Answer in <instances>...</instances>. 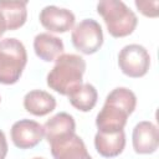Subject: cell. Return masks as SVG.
<instances>
[{
	"instance_id": "cell-1",
	"label": "cell",
	"mask_w": 159,
	"mask_h": 159,
	"mask_svg": "<svg viewBox=\"0 0 159 159\" xmlns=\"http://www.w3.org/2000/svg\"><path fill=\"white\" fill-rule=\"evenodd\" d=\"M137 106L135 94L125 88H114L106 98L104 106L99 111L96 118V125L98 132L114 133L123 130L128 116L133 113Z\"/></svg>"
},
{
	"instance_id": "cell-2",
	"label": "cell",
	"mask_w": 159,
	"mask_h": 159,
	"mask_svg": "<svg viewBox=\"0 0 159 159\" xmlns=\"http://www.w3.org/2000/svg\"><path fill=\"white\" fill-rule=\"evenodd\" d=\"M55 61V66L47 75V86L62 96H68L83 84L86 61L73 53H62Z\"/></svg>"
},
{
	"instance_id": "cell-3",
	"label": "cell",
	"mask_w": 159,
	"mask_h": 159,
	"mask_svg": "<svg viewBox=\"0 0 159 159\" xmlns=\"http://www.w3.org/2000/svg\"><path fill=\"white\" fill-rule=\"evenodd\" d=\"M97 11L103 17L107 30L113 37H125L137 27V15L123 1H99L97 4Z\"/></svg>"
},
{
	"instance_id": "cell-4",
	"label": "cell",
	"mask_w": 159,
	"mask_h": 159,
	"mask_svg": "<svg viewBox=\"0 0 159 159\" xmlns=\"http://www.w3.org/2000/svg\"><path fill=\"white\" fill-rule=\"evenodd\" d=\"M27 62V53L24 43L14 37L0 41V83H16Z\"/></svg>"
},
{
	"instance_id": "cell-5",
	"label": "cell",
	"mask_w": 159,
	"mask_h": 159,
	"mask_svg": "<svg viewBox=\"0 0 159 159\" xmlns=\"http://www.w3.org/2000/svg\"><path fill=\"white\" fill-rule=\"evenodd\" d=\"M71 40L76 50L84 55H92L97 52L103 43V31L96 20L84 19L72 30Z\"/></svg>"
},
{
	"instance_id": "cell-6",
	"label": "cell",
	"mask_w": 159,
	"mask_h": 159,
	"mask_svg": "<svg viewBox=\"0 0 159 159\" xmlns=\"http://www.w3.org/2000/svg\"><path fill=\"white\" fill-rule=\"evenodd\" d=\"M118 65L125 76L139 78L147 75L150 66V56L145 47L138 43H130L119 51Z\"/></svg>"
},
{
	"instance_id": "cell-7",
	"label": "cell",
	"mask_w": 159,
	"mask_h": 159,
	"mask_svg": "<svg viewBox=\"0 0 159 159\" xmlns=\"http://www.w3.org/2000/svg\"><path fill=\"white\" fill-rule=\"evenodd\" d=\"M12 143L20 149H30L36 147L42 138L43 127L31 119H20L15 122L10 130Z\"/></svg>"
},
{
	"instance_id": "cell-8",
	"label": "cell",
	"mask_w": 159,
	"mask_h": 159,
	"mask_svg": "<svg viewBox=\"0 0 159 159\" xmlns=\"http://www.w3.org/2000/svg\"><path fill=\"white\" fill-rule=\"evenodd\" d=\"M75 20L72 11L55 5L45 6L40 12V22L50 32H67L73 27Z\"/></svg>"
},
{
	"instance_id": "cell-9",
	"label": "cell",
	"mask_w": 159,
	"mask_h": 159,
	"mask_svg": "<svg viewBox=\"0 0 159 159\" xmlns=\"http://www.w3.org/2000/svg\"><path fill=\"white\" fill-rule=\"evenodd\" d=\"M133 148L138 154H150L158 149L159 133L155 124L148 120L139 122L132 134Z\"/></svg>"
},
{
	"instance_id": "cell-10",
	"label": "cell",
	"mask_w": 159,
	"mask_h": 159,
	"mask_svg": "<svg viewBox=\"0 0 159 159\" xmlns=\"http://www.w3.org/2000/svg\"><path fill=\"white\" fill-rule=\"evenodd\" d=\"M75 119L71 114L66 112H60L55 114L43 124V134L48 144H52L55 142H58L75 134Z\"/></svg>"
},
{
	"instance_id": "cell-11",
	"label": "cell",
	"mask_w": 159,
	"mask_h": 159,
	"mask_svg": "<svg viewBox=\"0 0 159 159\" xmlns=\"http://www.w3.org/2000/svg\"><path fill=\"white\" fill-rule=\"evenodd\" d=\"M50 145L55 159H92L83 140L76 133Z\"/></svg>"
},
{
	"instance_id": "cell-12",
	"label": "cell",
	"mask_w": 159,
	"mask_h": 159,
	"mask_svg": "<svg viewBox=\"0 0 159 159\" xmlns=\"http://www.w3.org/2000/svg\"><path fill=\"white\" fill-rule=\"evenodd\" d=\"M94 147L97 153L104 158H113L119 155L125 147L124 130L114 133L97 132L94 135Z\"/></svg>"
},
{
	"instance_id": "cell-13",
	"label": "cell",
	"mask_w": 159,
	"mask_h": 159,
	"mask_svg": "<svg viewBox=\"0 0 159 159\" xmlns=\"http://www.w3.org/2000/svg\"><path fill=\"white\" fill-rule=\"evenodd\" d=\"M34 50L37 57L46 62H51L63 53L65 46L60 37L48 32H41L34 39Z\"/></svg>"
},
{
	"instance_id": "cell-14",
	"label": "cell",
	"mask_w": 159,
	"mask_h": 159,
	"mask_svg": "<svg viewBox=\"0 0 159 159\" xmlns=\"http://www.w3.org/2000/svg\"><path fill=\"white\" fill-rule=\"evenodd\" d=\"M25 109L37 117L46 116L56 108V99L52 94L46 91L34 89L25 94L24 97Z\"/></svg>"
},
{
	"instance_id": "cell-15",
	"label": "cell",
	"mask_w": 159,
	"mask_h": 159,
	"mask_svg": "<svg viewBox=\"0 0 159 159\" xmlns=\"http://www.w3.org/2000/svg\"><path fill=\"white\" fill-rule=\"evenodd\" d=\"M0 15L5 21L6 30H16L21 27L27 19L25 1H0Z\"/></svg>"
},
{
	"instance_id": "cell-16",
	"label": "cell",
	"mask_w": 159,
	"mask_h": 159,
	"mask_svg": "<svg viewBox=\"0 0 159 159\" xmlns=\"http://www.w3.org/2000/svg\"><path fill=\"white\" fill-rule=\"evenodd\" d=\"M98 93L91 83H83L68 94L70 103L81 112H89L97 103Z\"/></svg>"
},
{
	"instance_id": "cell-17",
	"label": "cell",
	"mask_w": 159,
	"mask_h": 159,
	"mask_svg": "<svg viewBox=\"0 0 159 159\" xmlns=\"http://www.w3.org/2000/svg\"><path fill=\"white\" fill-rule=\"evenodd\" d=\"M135 6L137 9L145 16L148 17H157L158 16V6H159V1L154 0V1H135Z\"/></svg>"
},
{
	"instance_id": "cell-18",
	"label": "cell",
	"mask_w": 159,
	"mask_h": 159,
	"mask_svg": "<svg viewBox=\"0 0 159 159\" xmlns=\"http://www.w3.org/2000/svg\"><path fill=\"white\" fill-rule=\"evenodd\" d=\"M7 154V142L2 130H0V159H5Z\"/></svg>"
},
{
	"instance_id": "cell-19",
	"label": "cell",
	"mask_w": 159,
	"mask_h": 159,
	"mask_svg": "<svg viewBox=\"0 0 159 159\" xmlns=\"http://www.w3.org/2000/svg\"><path fill=\"white\" fill-rule=\"evenodd\" d=\"M6 31V25H5V21H4V19L1 17V15H0V37L4 35V32Z\"/></svg>"
},
{
	"instance_id": "cell-20",
	"label": "cell",
	"mask_w": 159,
	"mask_h": 159,
	"mask_svg": "<svg viewBox=\"0 0 159 159\" xmlns=\"http://www.w3.org/2000/svg\"><path fill=\"white\" fill-rule=\"evenodd\" d=\"M32 159H43V158H32Z\"/></svg>"
}]
</instances>
